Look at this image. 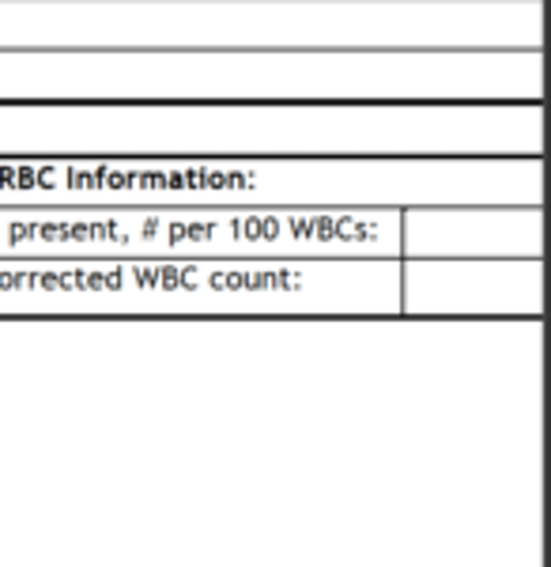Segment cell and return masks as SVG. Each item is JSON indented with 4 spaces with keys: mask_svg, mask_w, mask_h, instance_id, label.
<instances>
[{
    "mask_svg": "<svg viewBox=\"0 0 551 567\" xmlns=\"http://www.w3.org/2000/svg\"><path fill=\"white\" fill-rule=\"evenodd\" d=\"M484 159H144L0 155V208H446Z\"/></svg>",
    "mask_w": 551,
    "mask_h": 567,
    "instance_id": "1",
    "label": "cell"
},
{
    "mask_svg": "<svg viewBox=\"0 0 551 567\" xmlns=\"http://www.w3.org/2000/svg\"><path fill=\"white\" fill-rule=\"evenodd\" d=\"M427 208H0V261L435 258Z\"/></svg>",
    "mask_w": 551,
    "mask_h": 567,
    "instance_id": "2",
    "label": "cell"
},
{
    "mask_svg": "<svg viewBox=\"0 0 551 567\" xmlns=\"http://www.w3.org/2000/svg\"><path fill=\"white\" fill-rule=\"evenodd\" d=\"M404 258L0 261V315H329L404 307Z\"/></svg>",
    "mask_w": 551,
    "mask_h": 567,
    "instance_id": "3",
    "label": "cell"
}]
</instances>
